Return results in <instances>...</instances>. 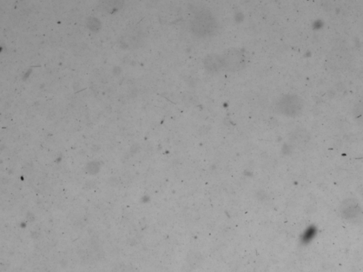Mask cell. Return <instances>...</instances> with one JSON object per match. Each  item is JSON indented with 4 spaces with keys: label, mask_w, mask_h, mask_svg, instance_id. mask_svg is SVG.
<instances>
[{
    "label": "cell",
    "mask_w": 363,
    "mask_h": 272,
    "mask_svg": "<svg viewBox=\"0 0 363 272\" xmlns=\"http://www.w3.org/2000/svg\"><path fill=\"white\" fill-rule=\"evenodd\" d=\"M190 26L194 34L198 37H206L216 31L217 22L212 13L207 9L199 8L194 12Z\"/></svg>",
    "instance_id": "obj_1"
},
{
    "label": "cell",
    "mask_w": 363,
    "mask_h": 272,
    "mask_svg": "<svg viewBox=\"0 0 363 272\" xmlns=\"http://www.w3.org/2000/svg\"><path fill=\"white\" fill-rule=\"evenodd\" d=\"M204 65L211 72H219L224 70L223 58L222 55L211 54L206 56L204 60Z\"/></svg>",
    "instance_id": "obj_5"
},
{
    "label": "cell",
    "mask_w": 363,
    "mask_h": 272,
    "mask_svg": "<svg viewBox=\"0 0 363 272\" xmlns=\"http://www.w3.org/2000/svg\"><path fill=\"white\" fill-rule=\"evenodd\" d=\"M343 216L347 220H358V218L362 216V211L359 207L358 204L354 202L353 200H348L343 204L342 206Z\"/></svg>",
    "instance_id": "obj_4"
},
{
    "label": "cell",
    "mask_w": 363,
    "mask_h": 272,
    "mask_svg": "<svg viewBox=\"0 0 363 272\" xmlns=\"http://www.w3.org/2000/svg\"><path fill=\"white\" fill-rule=\"evenodd\" d=\"M224 70L236 72L245 66V57L241 51L236 49H229L222 55Z\"/></svg>",
    "instance_id": "obj_3"
},
{
    "label": "cell",
    "mask_w": 363,
    "mask_h": 272,
    "mask_svg": "<svg viewBox=\"0 0 363 272\" xmlns=\"http://www.w3.org/2000/svg\"><path fill=\"white\" fill-rule=\"evenodd\" d=\"M353 115L357 124L363 126V100L359 101L353 109Z\"/></svg>",
    "instance_id": "obj_6"
},
{
    "label": "cell",
    "mask_w": 363,
    "mask_h": 272,
    "mask_svg": "<svg viewBox=\"0 0 363 272\" xmlns=\"http://www.w3.org/2000/svg\"><path fill=\"white\" fill-rule=\"evenodd\" d=\"M302 108V101L297 96H284L277 103V109L282 114L287 116H296L300 114Z\"/></svg>",
    "instance_id": "obj_2"
},
{
    "label": "cell",
    "mask_w": 363,
    "mask_h": 272,
    "mask_svg": "<svg viewBox=\"0 0 363 272\" xmlns=\"http://www.w3.org/2000/svg\"><path fill=\"white\" fill-rule=\"evenodd\" d=\"M316 230L314 227H309L307 230L305 231L302 237V240L304 243H307L310 242L316 235Z\"/></svg>",
    "instance_id": "obj_7"
}]
</instances>
